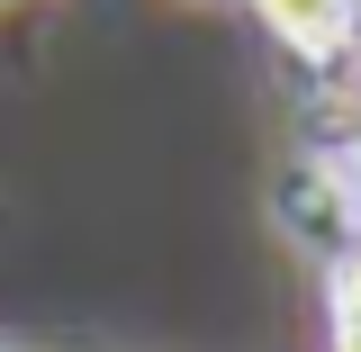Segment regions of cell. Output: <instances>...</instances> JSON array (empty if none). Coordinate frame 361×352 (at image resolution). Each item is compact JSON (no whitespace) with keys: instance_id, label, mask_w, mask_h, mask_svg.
Returning <instances> with one entry per match:
<instances>
[{"instance_id":"7a4b0ae2","label":"cell","mask_w":361,"mask_h":352,"mask_svg":"<svg viewBox=\"0 0 361 352\" xmlns=\"http://www.w3.org/2000/svg\"><path fill=\"white\" fill-rule=\"evenodd\" d=\"M334 352H361V244L334 262Z\"/></svg>"},{"instance_id":"6da1fadb","label":"cell","mask_w":361,"mask_h":352,"mask_svg":"<svg viewBox=\"0 0 361 352\" xmlns=\"http://www.w3.org/2000/svg\"><path fill=\"white\" fill-rule=\"evenodd\" d=\"M253 9H262V28L289 45L298 63H343V54L361 45L353 0H253Z\"/></svg>"},{"instance_id":"3957f363","label":"cell","mask_w":361,"mask_h":352,"mask_svg":"<svg viewBox=\"0 0 361 352\" xmlns=\"http://www.w3.org/2000/svg\"><path fill=\"white\" fill-rule=\"evenodd\" d=\"M353 28H361V0H353Z\"/></svg>"}]
</instances>
